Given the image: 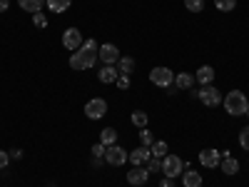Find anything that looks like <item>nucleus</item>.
I'll list each match as a JSON object with an SVG mask.
<instances>
[{"mask_svg":"<svg viewBox=\"0 0 249 187\" xmlns=\"http://www.w3.org/2000/svg\"><path fill=\"white\" fill-rule=\"evenodd\" d=\"M97 50H100L97 40H95V37H88L85 43H82V45L70 55V68H72V70H90L95 62L100 60V57H97Z\"/></svg>","mask_w":249,"mask_h":187,"instance_id":"nucleus-1","label":"nucleus"},{"mask_svg":"<svg viewBox=\"0 0 249 187\" xmlns=\"http://www.w3.org/2000/svg\"><path fill=\"white\" fill-rule=\"evenodd\" d=\"M224 110L227 115H232V117H239V115H247L249 110V100L242 90H232V93H227L224 95Z\"/></svg>","mask_w":249,"mask_h":187,"instance_id":"nucleus-2","label":"nucleus"},{"mask_svg":"<svg viewBox=\"0 0 249 187\" xmlns=\"http://www.w3.org/2000/svg\"><path fill=\"white\" fill-rule=\"evenodd\" d=\"M184 168H187V162H182V157H177V155H164L162 157V175L164 177L177 180V177H182Z\"/></svg>","mask_w":249,"mask_h":187,"instance_id":"nucleus-3","label":"nucleus"},{"mask_svg":"<svg viewBox=\"0 0 249 187\" xmlns=\"http://www.w3.org/2000/svg\"><path fill=\"white\" fill-rule=\"evenodd\" d=\"M150 82L152 85H157V88H162V90H167V88H172L175 85V73L170 70V68H152L150 70Z\"/></svg>","mask_w":249,"mask_h":187,"instance_id":"nucleus-4","label":"nucleus"},{"mask_svg":"<svg viewBox=\"0 0 249 187\" xmlns=\"http://www.w3.org/2000/svg\"><path fill=\"white\" fill-rule=\"evenodd\" d=\"M197 97H199V102L204 108H217V105H222V93L214 88V85H204L199 93H197Z\"/></svg>","mask_w":249,"mask_h":187,"instance_id":"nucleus-5","label":"nucleus"},{"mask_svg":"<svg viewBox=\"0 0 249 187\" xmlns=\"http://www.w3.org/2000/svg\"><path fill=\"white\" fill-rule=\"evenodd\" d=\"M85 115L90 120H100V117H105L107 115V102L102 100V97H92L85 102Z\"/></svg>","mask_w":249,"mask_h":187,"instance_id":"nucleus-6","label":"nucleus"},{"mask_svg":"<svg viewBox=\"0 0 249 187\" xmlns=\"http://www.w3.org/2000/svg\"><path fill=\"white\" fill-rule=\"evenodd\" d=\"M82 43H85V40H82V33L77 28H68L65 33H62V48H65V50L75 53Z\"/></svg>","mask_w":249,"mask_h":187,"instance_id":"nucleus-7","label":"nucleus"},{"mask_svg":"<svg viewBox=\"0 0 249 187\" xmlns=\"http://www.w3.org/2000/svg\"><path fill=\"white\" fill-rule=\"evenodd\" d=\"M130 157V152H124V148H120V145H110V148L105 150V162L112 165V168H120V165H124V160Z\"/></svg>","mask_w":249,"mask_h":187,"instance_id":"nucleus-8","label":"nucleus"},{"mask_svg":"<svg viewBox=\"0 0 249 187\" xmlns=\"http://www.w3.org/2000/svg\"><path fill=\"white\" fill-rule=\"evenodd\" d=\"M199 162L204 165L207 170H214V168H219V162H222V152L214 150V148H204L199 152Z\"/></svg>","mask_w":249,"mask_h":187,"instance_id":"nucleus-9","label":"nucleus"},{"mask_svg":"<svg viewBox=\"0 0 249 187\" xmlns=\"http://www.w3.org/2000/svg\"><path fill=\"white\" fill-rule=\"evenodd\" d=\"M97 57L105 62V65H115V62L120 60V50H117V45H112V43H105V45H100V50H97Z\"/></svg>","mask_w":249,"mask_h":187,"instance_id":"nucleus-10","label":"nucleus"},{"mask_svg":"<svg viewBox=\"0 0 249 187\" xmlns=\"http://www.w3.org/2000/svg\"><path fill=\"white\" fill-rule=\"evenodd\" d=\"M147 180H150V172H147V168H132L130 172H127V182L132 185V187H142V185H147Z\"/></svg>","mask_w":249,"mask_h":187,"instance_id":"nucleus-11","label":"nucleus"},{"mask_svg":"<svg viewBox=\"0 0 249 187\" xmlns=\"http://www.w3.org/2000/svg\"><path fill=\"white\" fill-rule=\"evenodd\" d=\"M150 157H152L150 148H142V145H140V148H135V150L130 152L127 160L135 165V168H142V165H147V162H150Z\"/></svg>","mask_w":249,"mask_h":187,"instance_id":"nucleus-12","label":"nucleus"},{"mask_svg":"<svg viewBox=\"0 0 249 187\" xmlns=\"http://www.w3.org/2000/svg\"><path fill=\"white\" fill-rule=\"evenodd\" d=\"M117 77H120V73H117L115 65H102L100 73H97V80L102 82V85H110V82H115Z\"/></svg>","mask_w":249,"mask_h":187,"instance_id":"nucleus-13","label":"nucleus"},{"mask_svg":"<svg viewBox=\"0 0 249 187\" xmlns=\"http://www.w3.org/2000/svg\"><path fill=\"white\" fill-rule=\"evenodd\" d=\"M219 168H222V172H224L227 177H232V175H237V172H239V160H237V157H232V155H227V157H222Z\"/></svg>","mask_w":249,"mask_h":187,"instance_id":"nucleus-14","label":"nucleus"},{"mask_svg":"<svg viewBox=\"0 0 249 187\" xmlns=\"http://www.w3.org/2000/svg\"><path fill=\"white\" fill-rule=\"evenodd\" d=\"M195 75L192 73H177L175 75V88L177 90H192V85H195Z\"/></svg>","mask_w":249,"mask_h":187,"instance_id":"nucleus-15","label":"nucleus"},{"mask_svg":"<svg viewBox=\"0 0 249 187\" xmlns=\"http://www.w3.org/2000/svg\"><path fill=\"white\" fill-rule=\"evenodd\" d=\"M195 80L202 82V88H204V85H212V80H214V68H212V65H202V68L195 73Z\"/></svg>","mask_w":249,"mask_h":187,"instance_id":"nucleus-16","label":"nucleus"},{"mask_svg":"<svg viewBox=\"0 0 249 187\" xmlns=\"http://www.w3.org/2000/svg\"><path fill=\"white\" fill-rule=\"evenodd\" d=\"M115 68H117L120 75H130V73L135 70V60H132L130 55H120V60L115 62Z\"/></svg>","mask_w":249,"mask_h":187,"instance_id":"nucleus-17","label":"nucleus"},{"mask_svg":"<svg viewBox=\"0 0 249 187\" xmlns=\"http://www.w3.org/2000/svg\"><path fill=\"white\" fill-rule=\"evenodd\" d=\"M182 185L184 187H202V175L195 170H187V172H182Z\"/></svg>","mask_w":249,"mask_h":187,"instance_id":"nucleus-18","label":"nucleus"},{"mask_svg":"<svg viewBox=\"0 0 249 187\" xmlns=\"http://www.w3.org/2000/svg\"><path fill=\"white\" fill-rule=\"evenodd\" d=\"M150 152H152V157H157V160H162L164 155L170 152V148H167V142L164 140H155L152 145H150Z\"/></svg>","mask_w":249,"mask_h":187,"instance_id":"nucleus-19","label":"nucleus"},{"mask_svg":"<svg viewBox=\"0 0 249 187\" xmlns=\"http://www.w3.org/2000/svg\"><path fill=\"white\" fill-rule=\"evenodd\" d=\"M18 5L23 10H28V13H40L43 5H45V0H18Z\"/></svg>","mask_w":249,"mask_h":187,"instance_id":"nucleus-20","label":"nucleus"},{"mask_svg":"<svg viewBox=\"0 0 249 187\" xmlns=\"http://www.w3.org/2000/svg\"><path fill=\"white\" fill-rule=\"evenodd\" d=\"M100 142L105 145V148H110V145H117V130L115 128H105L100 132Z\"/></svg>","mask_w":249,"mask_h":187,"instance_id":"nucleus-21","label":"nucleus"},{"mask_svg":"<svg viewBox=\"0 0 249 187\" xmlns=\"http://www.w3.org/2000/svg\"><path fill=\"white\" fill-rule=\"evenodd\" d=\"M45 3H48V10L50 13H65L72 5V0H45Z\"/></svg>","mask_w":249,"mask_h":187,"instance_id":"nucleus-22","label":"nucleus"},{"mask_svg":"<svg viewBox=\"0 0 249 187\" xmlns=\"http://www.w3.org/2000/svg\"><path fill=\"white\" fill-rule=\"evenodd\" d=\"M147 120H150V115L144 112V110H135V112H132V125H137L140 130L147 128Z\"/></svg>","mask_w":249,"mask_h":187,"instance_id":"nucleus-23","label":"nucleus"},{"mask_svg":"<svg viewBox=\"0 0 249 187\" xmlns=\"http://www.w3.org/2000/svg\"><path fill=\"white\" fill-rule=\"evenodd\" d=\"M214 8L222 10V13H230L237 8V0H214Z\"/></svg>","mask_w":249,"mask_h":187,"instance_id":"nucleus-24","label":"nucleus"},{"mask_svg":"<svg viewBox=\"0 0 249 187\" xmlns=\"http://www.w3.org/2000/svg\"><path fill=\"white\" fill-rule=\"evenodd\" d=\"M184 8L190 13H204V0H184Z\"/></svg>","mask_w":249,"mask_h":187,"instance_id":"nucleus-25","label":"nucleus"},{"mask_svg":"<svg viewBox=\"0 0 249 187\" xmlns=\"http://www.w3.org/2000/svg\"><path fill=\"white\" fill-rule=\"evenodd\" d=\"M140 142H142V148H150V145L155 142V137H152V132H150L147 128L140 130Z\"/></svg>","mask_w":249,"mask_h":187,"instance_id":"nucleus-26","label":"nucleus"},{"mask_svg":"<svg viewBox=\"0 0 249 187\" xmlns=\"http://www.w3.org/2000/svg\"><path fill=\"white\" fill-rule=\"evenodd\" d=\"M33 23H35V28H48L45 13H43V10H40V13H33Z\"/></svg>","mask_w":249,"mask_h":187,"instance_id":"nucleus-27","label":"nucleus"},{"mask_svg":"<svg viewBox=\"0 0 249 187\" xmlns=\"http://www.w3.org/2000/svg\"><path fill=\"white\" fill-rule=\"evenodd\" d=\"M115 85H117L120 90H130V85H132V80H130V75H120V77L115 80Z\"/></svg>","mask_w":249,"mask_h":187,"instance_id":"nucleus-28","label":"nucleus"},{"mask_svg":"<svg viewBox=\"0 0 249 187\" xmlns=\"http://www.w3.org/2000/svg\"><path fill=\"white\" fill-rule=\"evenodd\" d=\"M147 172H162V160L150 157V162H147Z\"/></svg>","mask_w":249,"mask_h":187,"instance_id":"nucleus-29","label":"nucleus"},{"mask_svg":"<svg viewBox=\"0 0 249 187\" xmlns=\"http://www.w3.org/2000/svg\"><path fill=\"white\" fill-rule=\"evenodd\" d=\"M239 145H242L244 150H249V125H247V128L239 132Z\"/></svg>","mask_w":249,"mask_h":187,"instance_id":"nucleus-30","label":"nucleus"},{"mask_svg":"<svg viewBox=\"0 0 249 187\" xmlns=\"http://www.w3.org/2000/svg\"><path fill=\"white\" fill-rule=\"evenodd\" d=\"M10 165V152H5V150H0V170H5Z\"/></svg>","mask_w":249,"mask_h":187,"instance_id":"nucleus-31","label":"nucleus"},{"mask_svg":"<svg viewBox=\"0 0 249 187\" xmlns=\"http://www.w3.org/2000/svg\"><path fill=\"white\" fill-rule=\"evenodd\" d=\"M105 150H107V148H105V145H102V142L92 145V155H95V157H105Z\"/></svg>","mask_w":249,"mask_h":187,"instance_id":"nucleus-32","label":"nucleus"},{"mask_svg":"<svg viewBox=\"0 0 249 187\" xmlns=\"http://www.w3.org/2000/svg\"><path fill=\"white\" fill-rule=\"evenodd\" d=\"M160 187H175V180L172 177H162L160 180Z\"/></svg>","mask_w":249,"mask_h":187,"instance_id":"nucleus-33","label":"nucleus"},{"mask_svg":"<svg viewBox=\"0 0 249 187\" xmlns=\"http://www.w3.org/2000/svg\"><path fill=\"white\" fill-rule=\"evenodd\" d=\"M20 157H23V152H20L18 148H15V150H10V160H20Z\"/></svg>","mask_w":249,"mask_h":187,"instance_id":"nucleus-34","label":"nucleus"},{"mask_svg":"<svg viewBox=\"0 0 249 187\" xmlns=\"http://www.w3.org/2000/svg\"><path fill=\"white\" fill-rule=\"evenodd\" d=\"M10 8V0H0V13H5Z\"/></svg>","mask_w":249,"mask_h":187,"instance_id":"nucleus-35","label":"nucleus"},{"mask_svg":"<svg viewBox=\"0 0 249 187\" xmlns=\"http://www.w3.org/2000/svg\"><path fill=\"white\" fill-rule=\"evenodd\" d=\"M247 117H249V110H247Z\"/></svg>","mask_w":249,"mask_h":187,"instance_id":"nucleus-36","label":"nucleus"}]
</instances>
